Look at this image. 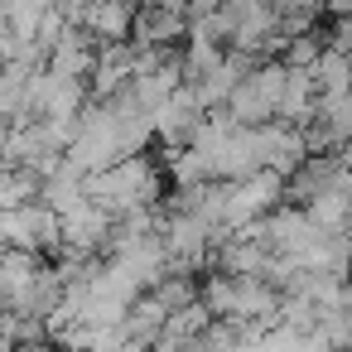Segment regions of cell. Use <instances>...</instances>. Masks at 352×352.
<instances>
[{"mask_svg":"<svg viewBox=\"0 0 352 352\" xmlns=\"http://www.w3.org/2000/svg\"><path fill=\"white\" fill-rule=\"evenodd\" d=\"M203 304L217 318L251 323V328H270V323H280L285 289L270 285L265 275H222V270H212L203 280Z\"/></svg>","mask_w":352,"mask_h":352,"instance_id":"6da1fadb","label":"cell"},{"mask_svg":"<svg viewBox=\"0 0 352 352\" xmlns=\"http://www.w3.org/2000/svg\"><path fill=\"white\" fill-rule=\"evenodd\" d=\"M338 155H342V164H347V174H352V145H342Z\"/></svg>","mask_w":352,"mask_h":352,"instance_id":"7c38bea8","label":"cell"},{"mask_svg":"<svg viewBox=\"0 0 352 352\" xmlns=\"http://www.w3.org/2000/svg\"><path fill=\"white\" fill-rule=\"evenodd\" d=\"M97 54H102V44H97L82 25H68V30H63V39H58V44H54V54H49V73H58V78H73V82H87V87H92Z\"/></svg>","mask_w":352,"mask_h":352,"instance_id":"8992f818","label":"cell"},{"mask_svg":"<svg viewBox=\"0 0 352 352\" xmlns=\"http://www.w3.org/2000/svg\"><path fill=\"white\" fill-rule=\"evenodd\" d=\"M49 261L30 256V251H6V265H0V294H6V314H15L25 304V294L34 289V280L44 275Z\"/></svg>","mask_w":352,"mask_h":352,"instance_id":"9c48e42d","label":"cell"},{"mask_svg":"<svg viewBox=\"0 0 352 352\" xmlns=\"http://www.w3.org/2000/svg\"><path fill=\"white\" fill-rule=\"evenodd\" d=\"M314 82H318L323 97H333V92H352V58L338 54V49H323V58L314 63Z\"/></svg>","mask_w":352,"mask_h":352,"instance_id":"30bf717a","label":"cell"},{"mask_svg":"<svg viewBox=\"0 0 352 352\" xmlns=\"http://www.w3.org/2000/svg\"><path fill=\"white\" fill-rule=\"evenodd\" d=\"M193 34V15L188 10H145L140 6V20H135V44L140 49H184Z\"/></svg>","mask_w":352,"mask_h":352,"instance_id":"52a82bcc","label":"cell"},{"mask_svg":"<svg viewBox=\"0 0 352 352\" xmlns=\"http://www.w3.org/2000/svg\"><path fill=\"white\" fill-rule=\"evenodd\" d=\"M285 87H289V63H280V58L256 63L251 78H246V82L232 92V102H227L232 121H241V126H270V121H280Z\"/></svg>","mask_w":352,"mask_h":352,"instance_id":"3957f363","label":"cell"},{"mask_svg":"<svg viewBox=\"0 0 352 352\" xmlns=\"http://www.w3.org/2000/svg\"><path fill=\"white\" fill-rule=\"evenodd\" d=\"M135 20H140V0H92L82 30L97 44H126L135 34Z\"/></svg>","mask_w":352,"mask_h":352,"instance_id":"ba28073f","label":"cell"},{"mask_svg":"<svg viewBox=\"0 0 352 352\" xmlns=\"http://www.w3.org/2000/svg\"><path fill=\"white\" fill-rule=\"evenodd\" d=\"M323 34H328V49H338V54L352 58V20H333Z\"/></svg>","mask_w":352,"mask_h":352,"instance_id":"8fae6325","label":"cell"},{"mask_svg":"<svg viewBox=\"0 0 352 352\" xmlns=\"http://www.w3.org/2000/svg\"><path fill=\"white\" fill-rule=\"evenodd\" d=\"M116 236V217L107 208H97L92 198L78 203L73 212H63V251L73 256H107Z\"/></svg>","mask_w":352,"mask_h":352,"instance_id":"5b68a950","label":"cell"},{"mask_svg":"<svg viewBox=\"0 0 352 352\" xmlns=\"http://www.w3.org/2000/svg\"><path fill=\"white\" fill-rule=\"evenodd\" d=\"M0 227H6V246H10V251H30V256H39V261H49V256L63 251V217H58L49 203L6 208Z\"/></svg>","mask_w":352,"mask_h":352,"instance_id":"277c9868","label":"cell"},{"mask_svg":"<svg viewBox=\"0 0 352 352\" xmlns=\"http://www.w3.org/2000/svg\"><path fill=\"white\" fill-rule=\"evenodd\" d=\"M87 198L97 208H107L111 217H126V212H150L164 203V169L150 160V155H135V160H121L116 169L107 174H92L87 179Z\"/></svg>","mask_w":352,"mask_h":352,"instance_id":"7a4b0ae2","label":"cell"}]
</instances>
